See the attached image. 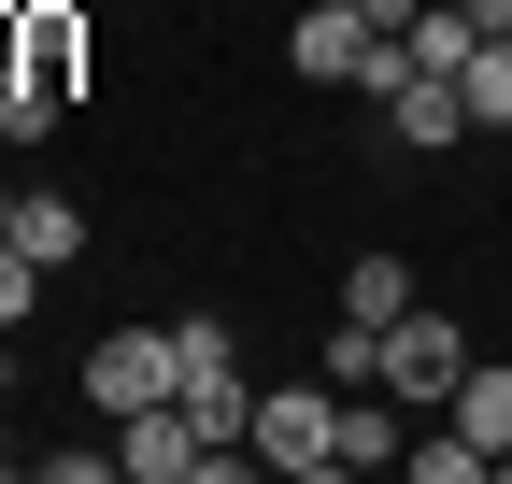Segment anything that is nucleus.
Returning <instances> with one entry per match:
<instances>
[{
    "label": "nucleus",
    "instance_id": "f257e3e1",
    "mask_svg": "<svg viewBox=\"0 0 512 484\" xmlns=\"http://www.w3.org/2000/svg\"><path fill=\"white\" fill-rule=\"evenodd\" d=\"M86 100V0H29L15 15V86H0V143H43Z\"/></svg>",
    "mask_w": 512,
    "mask_h": 484
},
{
    "label": "nucleus",
    "instance_id": "f03ea898",
    "mask_svg": "<svg viewBox=\"0 0 512 484\" xmlns=\"http://www.w3.org/2000/svg\"><path fill=\"white\" fill-rule=\"evenodd\" d=\"M242 442H256V470H285V484H328V470H342V385H328V371H313V385H256Z\"/></svg>",
    "mask_w": 512,
    "mask_h": 484
},
{
    "label": "nucleus",
    "instance_id": "7ed1b4c3",
    "mask_svg": "<svg viewBox=\"0 0 512 484\" xmlns=\"http://www.w3.org/2000/svg\"><path fill=\"white\" fill-rule=\"evenodd\" d=\"M171 399L200 413L214 442H242V413H256V385H242V342H228L214 314H185V328H171Z\"/></svg>",
    "mask_w": 512,
    "mask_h": 484
},
{
    "label": "nucleus",
    "instance_id": "20e7f679",
    "mask_svg": "<svg viewBox=\"0 0 512 484\" xmlns=\"http://www.w3.org/2000/svg\"><path fill=\"white\" fill-rule=\"evenodd\" d=\"M456 371H470V328H441L427 299H413V314L384 328V399H413V413H441V399H456Z\"/></svg>",
    "mask_w": 512,
    "mask_h": 484
},
{
    "label": "nucleus",
    "instance_id": "39448f33",
    "mask_svg": "<svg viewBox=\"0 0 512 484\" xmlns=\"http://www.w3.org/2000/svg\"><path fill=\"white\" fill-rule=\"evenodd\" d=\"M370 57H384V29L356 15V0H299V29H285V72L299 86H370Z\"/></svg>",
    "mask_w": 512,
    "mask_h": 484
},
{
    "label": "nucleus",
    "instance_id": "423d86ee",
    "mask_svg": "<svg viewBox=\"0 0 512 484\" xmlns=\"http://www.w3.org/2000/svg\"><path fill=\"white\" fill-rule=\"evenodd\" d=\"M86 399H100V413L171 399V328H100V342H86Z\"/></svg>",
    "mask_w": 512,
    "mask_h": 484
},
{
    "label": "nucleus",
    "instance_id": "0eeeda50",
    "mask_svg": "<svg viewBox=\"0 0 512 484\" xmlns=\"http://www.w3.org/2000/svg\"><path fill=\"white\" fill-rule=\"evenodd\" d=\"M384 129H399L413 157H456V143H470V100L441 86V72H413V86H384Z\"/></svg>",
    "mask_w": 512,
    "mask_h": 484
},
{
    "label": "nucleus",
    "instance_id": "6e6552de",
    "mask_svg": "<svg viewBox=\"0 0 512 484\" xmlns=\"http://www.w3.org/2000/svg\"><path fill=\"white\" fill-rule=\"evenodd\" d=\"M413 299H427V285H413V257H384V242H370V257H342V314H356V328H399Z\"/></svg>",
    "mask_w": 512,
    "mask_h": 484
},
{
    "label": "nucleus",
    "instance_id": "1a4fd4ad",
    "mask_svg": "<svg viewBox=\"0 0 512 484\" xmlns=\"http://www.w3.org/2000/svg\"><path fill=\"white\" fill-rule=\"evenodd\" d=\"M441 428H470L484 456H512V371H498V356H470V371H456V399H441Z\"/></svg>",
    "mask_w": 512,
    "mask_h": 484
},
{
    "label": "nucleus",
    "instance_id": "9d476101",
    "mask_svg": "<svg viewBox=\"0 0 512 484\" xmlns=\"http://www.w3.org/2000/svg\"><path fill=\"white\" fill-rule=\"evenodd\" d=\"M15 242H29L43 271H72V257H86V200H57V186H15Z\"/></svg>",
    "mask_w": 512,
    "mask_h": 484
},
{
    "label": "nucleus",
    "instance_id": "9b49d317",
    "mask_svg": "<svg viewBox=\"0 0 512 484\" xmlns=\"http://www.w3.org/2000/svg\"><path fill=\"white\" fill-rule=\"evenodd\" d=\"M399 470H413V484H484L498 456H484L470 428H427V442H399Z\"/></svg>",
    "mask_w": 512,
    "mask_h": 484
},
{
    "label": "nucleus",
    "instance_id": "f8f14e48",
    "mask_svg": "<svg viewBox=\"0 0 512 484\" xmlns=\"http://www.w3.org/2000/svg\"><path fill=\"white\" fill-rule=\"evenodd\" d=\"M456 100H470V129H512V43H470Z\"/></svg>",
    "mask_w": 512,
    "mask_h": 484
},
{
    "label": "nucleus",
    "instance_id": "ddd939ff",
    "mask_svg": "<svg viewBox=\"0 0 512 484\" xmlns=\"http://www.w3.org/2000/svg\"><path fill=\"white\" fill-rule=\"evenodd\" d=\"M313 371H328V385H384V328H356V314H342L328 342H313Z\"/></svg>",
    "mask_w": 512,
    "mask_h": 484
},
{
    "label": "nucleus",
    "instance_id": "4468645a",
    "mask_svg": "<svg viewBox=\"0 0 512 484\" xmlns=\"http://www.w3.org/2000/svg\"><path fill=\"white\" fill-rule=\"evenodd\" d=\"M43 314V257H29V242H0V328H29Z\"/></svg>",
    "mask_w": 512,
    "mask_h": 484
},
{
    "label": "nucleus",
    "instance_id": "2eb2a0df",
    "mask_svg": "<svg viewBox=\"0 0 512 484\" xmlns=\"http://www.w3.org/2000/svg\"><path fill=\"white\" fill-rule=\"evenodd\" d=\"M114 470H128L114 442H57V456H43V484H114Z\"/></svg>",
    "mask_w": 512,
    "mask_h": 484
},
{
    "label": "nucleus",
    "instance_id": "dca6fc26",
    "mask_svg": "<svg viewBox=\"0 0 512 484\" xmlns=\"http://www.w3.org/2000/svg\"><path fill=\"white\" fill-rule=\"evenodd\" d=\"M470 29H484V43H512V0H470Z\"/></svg>",
    "mask_w": 512,
    "mask_h": 484
},
{
    "label": "nucleus",
    "instance_id": "f3484780",
    "mask_svg": "<svg viewBox=\"0 0 512 484\" xmlns=\"http://www.w3.org/2000/svg\"><path fill=\"white\" fill-rule=\"evenodd\" d=\"M15 15H29V0H0V86H15Z\"/></svg>",
    "mask_w": 512,
    "mask_h": 484
},
{
    "label": "nucleus",
    "instance_id": "a211bd4d",
    "mask_svg": "<svg viewBox=\"0 0 512 484\" xmlns=\"http://www.w3.org/2000/svg\"><path fill=\"white\" fill-rule=\"evenodd\" d=\"M0 242H15V186H0Z\"/></svg>",
    "mask_w": 512,
    "mask_h": 484
}]
</instances>
